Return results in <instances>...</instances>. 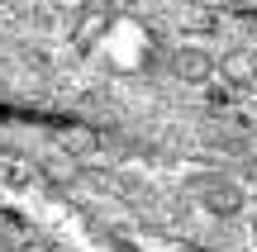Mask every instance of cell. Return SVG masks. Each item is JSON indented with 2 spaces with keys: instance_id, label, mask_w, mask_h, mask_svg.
I'll return each mask as SVG.
<instances>
[{
  "instance_id": "obj_2",
  "label": "cell",
  "mask_w": 257,
  "mask_h": 252,
  "mask_svg": "<svg viewBox=\"0 0 257 252\" xmlns=\"http://www.w3.org/2000/svg\"><path fill=\"white\" fill-rule=\"evenodd\" d=\"M252 243H257V219H252Z\"/></svg>"
},
{
  "instance_id": "obj_1",
  "label": "cell",
  "mask_w": 257,
  "mask_h": 252,
  "mask_svg": "<svg viewBox=\"0 0 257 252\" xmlns=\"http://www.w3.org/2000/svg\"><path fill=\"white\" fill-rule=\"evenodd\" d=\"M195 195H200L205 209H219V214H238L243 209V190L224 176H200L195 181Z\"/></svg>"
}]
</instances>
